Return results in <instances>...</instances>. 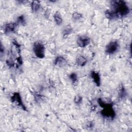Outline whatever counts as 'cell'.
Masks as SVG:
<instances>
[{
    "label": "cell",
    "instance_id": "6da1fadb",
    "mask_svg": "<svg viewBox=\"0 0 132 132\" xmlns=\"http://www.w3.org/2000/svg\"><path fill=\"white\" fill-rule=\"evenodd\" d=\"M110 6V9L117 14L118 19L127 16L130 13V8L124 1H112Z\"/></svg>",
    "mask_w": 132,
    "mask_h": 132
},
{
    "label": "cell",
    "instance_id": "7a4b0ae2",
    "mask_svg": "<svg viewBox=\"0 0 132 132\" xmlns=\"http://www.w3.org/2000/svg\"><path fill=\"white\" fill-rule=\"evenodd\" d=\"M97 102L99 106L102 108L100 113L103 117L110 119H113L115 118L116 113L113 108L112 103H107L101 98H98Z\"/></svg>",
    "mask_w": 132,
    "mask_h": 132
},
{
    "label": "cell",
    "instance_id": "3957f363",
    "mask_svg": "<svg viewBox=\"0 0 132 132\" xmlns=\"http://www.w3.org/2000/svg\"><path fill=\"white\" fill-rule=\"evenodd\" d=\"M33 52L35 56L39 59H43L45 56V47L44 44L40 41H36L33 44Z\"/></svg>",
    "mask_w": 132,
    "mask_h": 132
},
{
    "label": "cell",
    "instance_id": "277c9868",
    "mask_svg": "<svg viewBox=\"0 0 132 132\" xmlns=\"http://www.w3.org/2000/svg\"><path fill=\"white\" fill-rule=\"evenodd\" d=\"M120 48V44L117 40L110 41L105 46V52L108 55H112L116 53Z\"/></svg>",
    "mask_w": 132,
    "mask_h": 132
},
{
    "label": "cell",
    "instance_id": "5b68a950",
    "mask_svg": "<svg viewBox=\"0 0 132 132\" xmlns=\"http://www.w3.org/2000/svg\"><path fill=\"white\" fill-rule=\"evenodd\" d=\"M10 100L12 103L21 108L24 111H27L26 107L23 103L21 95L19 92H13L10 96Z\"/></svg>",
    "mask_w": 132,
    "mask_h": 132
},
{
    "label": "cell",
    "instance_id": "8992f818",
    "mask_svg": "<svg viewBox=\"0 0 132 132\" xmlns=\"http://www.w3.org/2000/svg\"><path fill=\"white\" fill-rule=\"evenodd\" d=\"M91 42V39L87 35H83L78 36L76 39V44L78 46L84 48L87 46Z\"/></svg>",
    "mask_w": 132,
    "mask_h": 132
},
{
    "label": "cell",
    "instance_id": "52a82bcc",
    "mask_svg": "<svg viewBox=\"0 0 132 132\" xmlns=\"http://www.w3.org/2000/svg\"><path fill=\"white\" fill-rule=\"evenodd\" d=\"M18 24L16 22L8 23L4 25V32L6 35L14 33L17 29Z\"/></svg>",
    "mask_w": 132,
    "mask_h": 132
},
{
    "label": "cell",
    "instance_id": "ba28073f",
    "mask_svg": "<svg viewBox=\"0 0 132 132\" xmlns=\"http://www.w3.org/2000/svg\"><path fill=\"white\" fill-rule=\"evenodd\" d=\"M90 77L95 85L99 87L101 85V76L98 72L92 70L90 72Z\"/></svg>",
    "mask_w": 132,
    "mask_h": 132
},
{
    "label": "cell",
    "instance_id": "9c48e42d",
    "mask_svg": "<svg viewBox=\"0 0 132 132\" xmlns=\"http://www.w3.org/2000/svg\"><path fill=\"white\" fill-rule=\"evenodd\" d=\"M53 62L55 66L60 67V68L64 67L67 64V62H68L67 59L62 56H57L55 58Z\"/></svg>",
    "mask_w": 132,
    "mask_h": 132
},
{
    "label": "cell",
    "instance_id": "30bf717a",
    "mask_svg": "<svg viewBox=\"0 0 132 132\" xmlns=\"http://www.w3.org/2000/svg\"><path fill=\"white\" fill-rule=\"evenodd\" d=\"M88 62L87 58L82 55H78L76 56L75 59L76 64L79 67H82L85 66Z\"/></svg>",
    "mask_w": 132,
    "mask_h": 132
},
{
    "label": "cell",
    "instance_id": "8fae6325",
    "mask_svg": "<svg viewBox=\"0 0 132 132\" xmlns=\"http://www.w3.org/2000/svg\"><path fill=\"white\" fill-rule=\"evenodd\" d=\"M53 19L56 24L58 26H60L63 23V19L60 12L59 11H56L54 15Z\"/></svg>",
    "mask_w": 132,
    "mask_h": 132
},
{
    "label": "cell",
    "instance_id": "7c38bea8",
    "mask_svg": "<svg viewBox=\"0 0 132 132\" xmlns=\"http://www.w3.org/2000/svg\"><path fill=\"white\" fill-rule=\"evenodd\" d=\"M40 2L38 1H35L31 2L30 4V7L31 11L33 13H36L39 11L41 8Z\"/></svg>",
    "mask_w": 132,
    "mask_h": 132
},
{
    "label": "cell",
    "instance_id": "4fadbf2b",
    "mask_svg": "<svg viewBox=\"0 0 132 132\" xmlns=\"http://www.w3.org/2000/svg\"><path fill=\"white\" fill-rule=\"evenodd\" d=\"M73 29L71 26L68 25L65 26L62 30V37L63 38H66L67 37L73 32Z\"/></svg>",
    "mask_w": 132,
    "mask_h": 132
},
{
    "label": "cell",
    "instance_id": "5bb4252c",
    "mask_svg": "<svg viewBox=\"0 0 132 132\" xmlns=\"http://www.w3.org/2000/svg\"><path fill=\"white\" fill-rule=\"evenodd\" d=\"M105 15L108 19L110 20H116L118 19L117 14L111 9L106 10L105 11Z\"/></svg>",
    "mask_w": 132,
    "mask_h": 132
},
{
    "label": "cell",
    "instance_id": "9a60e30c",
    "mask_svg": "<svg viewBox=\"0 0 132 132\" xmlns=\"http://www.w3.org/2000/svg\"><path fill=\"white\" fill-rule=\"evenodd\" d=\"M83 19L82 13L78 12H74L72 14V20L75 22H78L81 21Z\"/></svg>",
    "mask_w": 132,
    "mask_h": 132
},
{
    "label": "cell",
    "instance_id": "2e32d148",
    "mask_svg": "<svg viewBox=\"0 0 132 132\" xmlns=\"http://www.w3.org/2000/svg\"><path fill=\"white\" fill-rule=\"evenodd\" d=\"M16 23L20 25L21 26H25L26 24V20L25 16L23 14L20 15L16 18Z\"/></svg>",
    "mask_w": 132,
    "mask_h": 132
},
{
    "label": "cell",
    "instance_id": "e0dca14e",
    "mask_svg": "<svg viewBox=\"0 0 132 132\" xmlns=\"http://www.w3.org/2000/svg\"><path fill=\"white\" fill-rule=\"evenodd\" d=\"M127 95V94L126 90L125 88H124V87L122 85L120 88V90L119 91V97L121 100H123V99L125 98Z\"/></svg>",
    "mask_w": 132,
    "mask_h": 132
},
{
    "label": "cell",
    "instance_id": "ac0fdd59",
    "mask_svg": "<svg viewBox=\"0 0 132 132\" xmlns=\"http://www.w3.org/2000/svg\"><path fill=\"white\" fill-rule=\"evenodd\" d=\"M69 78L73 84H75L78 81V75L75 72H72L70 73L69 75Z\"/></svg>",
    "mask_w": 132,
    "mask_h": 132
},
{
    "label": "cell",
    "instance_id": "d6986e66",
    "mask_svg": "<svg viewBox=\"0 0 132 132\" xmlns=\"http://www.w3.org/2000/svg\"><path fill=\"white\" fill-rule=\"evenodd\" d=\"M82 102V97L81 96L77 94L74 98V102L76 105H80Z\"/></svg>",
    "mask_w": 132,
    "mask_h": 132
},
{
    "label": "cell",
    "instance_id": "ffe728a7",
    "mask_svg": "<svg viewBox=\"0 0 132 132\" xmlns=\"http://www.w3.org/2000/svg\"><path fill=\"white\" fill-rule=\"evenodd\" d=\"M0 55H1V57H2V56L5 53V47L3 46L2 43L1 42V47H0Z\"/></svg>",
    "mask_w": 132,
    "mask_h": 132
}]
</instances>
